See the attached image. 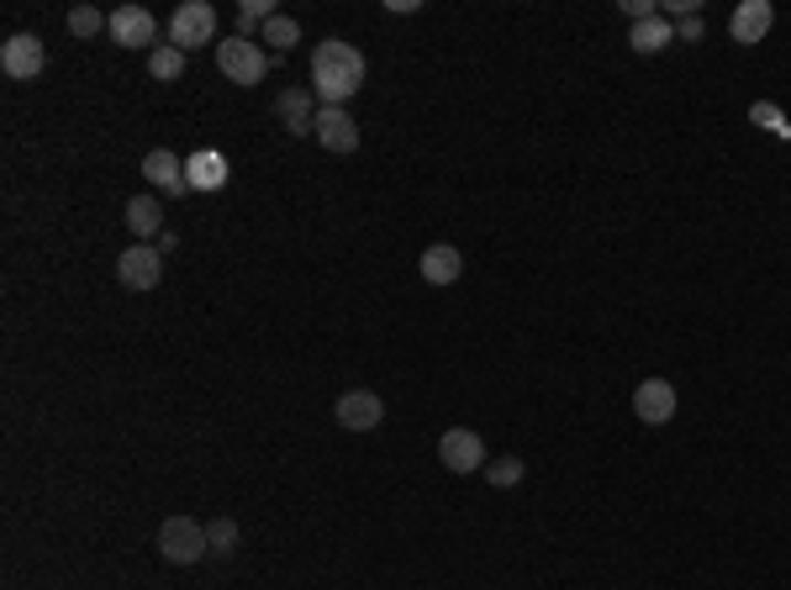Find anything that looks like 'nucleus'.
Segmentation results:
<instances>
[{"instance_id":"nucleus-1","label":"nucleus","mask_w":791,"mask_h":590,"mask_svg":"<svg viewBox=\"0 0 791 590\" xmlns=\"http://www.w3.org/2000/svg\"><path fill=\"white\" fill-rule=\"evenodd\" d=\"M364 53L354 43H338V37H328V43H317L312 53V90L322 106H343L349 95H360L364 85Z\"/></svg>"},{"instance_id":"nucleus-2","label":"nucleus","mask_w":791,"mask_h":590,"mask_svg":"<svg viewBox=\"0 0 791 590\" xmlns=\"http://www.w3.org/2000/svg\"><path fill=\"white\" fill-rule=\"evenodd\" d=\"M269 53H264L254 37H227V43H216V69L227 74L233 85H259L264 74H269Z\"/></svg>"},{"instance_id":"nucleus-3","label":"nucleus","mask_w":791,"mask_h":590,"mask_svg":"<svg viewBox=\"0 0 791 590\" xmlns=\"http://www.w3.org/2000/svg\"><path fill=\"white\" fill-rule=\"evenodd\" d=\"M159 554H164L169 565H195L201 554H212L206 527H201L195 517H169L164 527H159Z\"/></svg>"},{"instance_id":"nucleus-4","label":"nucleus","mask_w":791,"mask_h":590,"mask_svg":"<svg viewBox=\"0 0 791 590\" xmlns=\"http://www.w3.org/2000/svg\"><path fill=\"white\" fill-rule=\"evenodd\" d=\"M212 37H216V11L206 6V0H185V6L169 17V43L180 47V53L212 43Z\"/></svg>"},{"instance_id":"nucleus-5","label":"nucleus","mask_w":791,"mask_h":590,"mask_svg":"<svg viewBox=\"0 0 791 590\" xmlns=\"http://www.w3.org/2000/svg\"><path fill=\"white\" fill-rule=\"evenodd\" d=\"M49 64V47L38 32H17V37H6L0 43V69L11 74V79H38Z\"/></svg>"},{"instance_id":"nucleus-6","label":"nucleus","mask_w":791,"mask_h":590,"mask_svg":"<svg viewBox=\"0 0 791 590\" xmlns=\"http://www.w3.org/2000/svg\"><path fill=\"white\" fill-rule=\"evenodd\" d=\"M117 280L127 285V290H159V280H164V254L148 248V243H132L127 254H117Z\"/></svg>"},{"instance_id":"nucleus-7","label":"nucleus","mask_w":791,"mask_h":590,"mask_svg":"<svg viewBox=\"0 0 791 590\" xmlns=\"http://www.w3.org/2000/svg\"><path fill=\"white\" fill-rule=\"evenodd\" d=\"M438 459L455 474H475V470H485V443H480V432H470V427H449V432L438 438Z\"/></svg>"},{"instance_id":"nucleus-8","label":"nucleus","mask_w":791,"mask_h":590,"mask_svg":"<svg viewBox=\"0 0 791 590\" xmlns=\"http://www.w3.org/2000/svg\"><path fill=\"white\" fill-rule=\"evenodd\" d=\"M106 32H111L117 47H159V22L148 17L143 6H117Z\"/></svg>"},{"instance_id":"nucleus-9","label":"nucleus","mask_w":791,"mask_h":590,"mask_svg":"<svg viewBox=\"0 0 791 590\" xmlns=\"http://www.w3.org/2000/svg\"><path fill=\"white\" fill-rule=\"evenodd\" d=\"M312 138L322 142L328 153H354V148H360V121L349 117L343 106H322V111H317V132H312Z\"/></svg>"},{"instance_id":"nucleus-10","label":"nucleus","mask_w":791,"mask_h":590,"mask_svg":"<svg viewBox=\"0 0 791 590\" xmlns=\"http://www.w3.org/2000/svg\"><path fill=\"white\" fill-rule=\"evenodd\" d=\"M633 417L644 427H665L675 417V385L671 379H644L633 390Z\"/></svg>"},{"instance_id":"nucleus-11","label":"nucleus","mask_w":791,"mask_h":590,"mask_svg":"<svg viewBox=\"0 0 791 590\" xmlns=\"http://www.w3.org/2000/svg\"><path fill=\"white\" fill-rule=\"evenodd\" d=\"M333 417L349 427V432H375V427L385 422V406H381V396H375V390H349V396L338 401Z\"/></svg>"},{"instance_id":"nucleus-12","label":"nucleus","mask_w":791,"mask_h":590,"mask_svg":"<svg viewBox=\"0 0 791 590\" xmlns=\"http://www.w3.org/2000/svg\"><path fill=\"white\" fill-rule=\"evenodd\" d=\"M770 22H776L770 0H744L739 11L728 17V37H734V43H744V47H755V43H766Z\"/></svg>"},{"instance_id":"nucleus-13","label":"nucleus","mask_w":791,"mask_h":590,"mask_svg":"<svg viewBox=\"0 0 791 590\" xmlns=\"http://www.w3.org/2000/svg\"><path fill=\"white\" fill-rule=\"evenodd\" d=\"M317 106L312 90H301V85H290L286 95H280V121H286L290 138H307V132H317Z\"/></svg>"},{"instance_id":"nucleus-14","label":"nucleus","mask_w":791,"mask_h":590,"mask_svg":"<svg viewBox=\"0 0 791 590\" xmlns=\"http://www.w3.org/2000/svg\"><path fill=\"white\" fill-rule=\"evenodd\" d=\"M143 174H148V185H159L164 195H185V159H174L169 148H153L143 159Z\"/></svg>"},{"instance_id":"nucleus-15","label":"nucleus","mask_w":791,"mask_h":590,"mask_svg":"<svg viewBox=\"0 0 791 590\" xmlns=\"http://www.w3.org/2000/svg\"><path fill=\"white\" fill-rule=\"evenodd\" d=\"M185 185L191 190H222L227 185V159L216 153V148H201L185 159Z\"/></svg>"},{"instance_id":"nucleus-16","label":"nucleus","mask_w":791,"mask_h":590,"mask_svg":"<svg viewBox=\"0 0 791 590\" xmlns=\"http://www.w3.org/2000/svg\"><path fill=\"white\" fill-rule=\"evenodd\" d=\"M464 275V254H459L455 243H432L428 254H423V280L428 285H455Z\"/></svg>"},{"instance_id":"nucleus-17","label":"nucleus","mask_w":791,"mask_h":590,"mask_svg":"<svg viewBox=\"0 0 791 590\" xmlns=\"http://www.w3.org/2000/svg\"><path fill=\"white\" fill-rule=\"evenodd\" d=\"M628 43H633V53H660V47L675 43V26L665 17H644V22H633Z\"/></svg>"},{"instance_id":"nucleus-18","label":"nucleus","mask_w":791,"mask_h":590,"mask_svg":"<svg viewBox=\"0 0 791 590\" xmlns=\"http://www.w3.org/2000/svg\"><path fill=\"white\" fill-rule=\"evenodd\" d=\"M159 222H164V212H159L153 195H132V201H127V227H132V237H153Z\"/></svg>"},{"instance_id":"nucleus-19","label":"nucleus","mask_w":791,"mask_h":590,"mask_svg":"<svg viewBox=\"0 0 791 590\" xmlns=\"http://www.w3.org/2000/svg\"><path fill=\"white\" fill-rule=\"evenodd\" d=\"M148 74H153V79H180V74H185V53L174 43H159L148 53Z\"/></svg>"},{"instance_id":"nucleus-20","label":"nucleus","mask_w":791,"mask_h":590,"mask_svg":"<svg viewBox=\"0 0 791 590\" xmlns=\"http://www.w3.org/2000/svg\"><path fill=\"white\" fill-rule=\"evenodd\" d=\"M269 17H280V11H275V0H243L238 6V37H248V32L264 26Z\"/></svg>"},{"instance_id":"nucleus-21","label":"nucleus","mask_w":791,"mask_h":590,"mask_svg":"<svg viewBox=\"0 0 791 590\" xmlns=\"http://www.w3.org/2000/svg\"><path fill=\"white\" fill-rule=\"evenodd\" d=\"M749 121L766 127V132H776V138H791V121L781 117V106H770V100H755V106H749Z\"/></svg>"},{"instance_id":"nucleus-22","label":"nucleus","mask_w":791,"mask_h":590,"mask_svg":"<svg viewBox=\"0 0 791 590\" xmlns=\"http://www.w3.org/2000/svg\"><path fill=\"white\" fill-rule=\"evenodd\" d=\"M296 37H301V22H296V17H269V22H264V43H275L280 53H290Z\"/></svg>"},{"instance_id":"nucleus-23","label":"nucleus","mask_w":791,"mask_h":590,"mask_svg":"<svg viewBox=\"0 0 791 590\" xmlns=\"http://www.w3.org/2000/svg\"><path fill=\"white\" fill-rule=\"evenodd\" d=\"M485 480L496 485V491H512V485H523V459H496V464H485Z\"/></svg>"},{"instance_id":"nucleus-24","label":"nucleus","mask_w":791,"mask_h":590,"mask_svg":"<svg viewBox=\"0 0 791 590\" xmlns=\"http://www.w3.org/2000/svg\"><path fill=\"white\" fill-rule=\"evenodd\" d=\"M100 26H111V17H100L96 6H74V11H70V32H74V37H96Z\"/></svg>"},{"instance_id":"nucleus-25","label":"nucleus","mask_w":791,"mask_h":590,"mask_svg":"<svg viewBox=\"0 0 791 590\" xmlns=\"http://www.w3.org/2000/svg\"><path fill=\"white\" fill-rule=\"evenodd\" d=\"M206 544H212V554H233V544H238V522L216 517L212 527H206Z\"/></svg>"},{"instance_id":"nucleus-26","label":"nucleus","mask_w":791,"mask_h":590,"mask_svg":"<svg viewBox=\"0 0 791 590\" xmlns=\"http://www.w3.org/2000/svg\"><path fill=\"white\" fill-rule=\"evenodd\" d=\"M623 17L628 22H644V17H660V6L654 0H623Z\"/></svg>"}]
</instances>
